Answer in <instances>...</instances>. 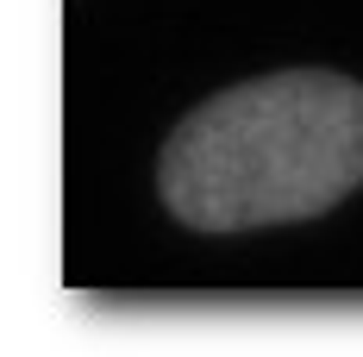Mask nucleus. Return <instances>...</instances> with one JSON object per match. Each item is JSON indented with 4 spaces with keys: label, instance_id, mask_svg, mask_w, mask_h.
Instances as JSON below:
<instances>
[{
    "label": "nucleus",
    "instance_id": "obj_1",
    "mask_svg": "<svg viewBox=\"0 0 363 357\" xmlns=\"http://www.w3.org/2000/svg\"><path fill=\"white\" fill-rule=\"evenodd\" d=\"M363 182V82L282 70L213 94L182 119L157 188L194 232L289 226L338 207Z\"/></svg>",
    "mask_w": 363,
    "mask_h": 357
}]
</instances>
